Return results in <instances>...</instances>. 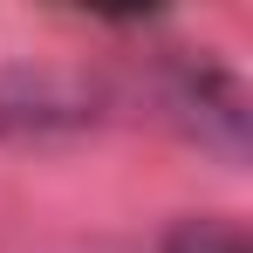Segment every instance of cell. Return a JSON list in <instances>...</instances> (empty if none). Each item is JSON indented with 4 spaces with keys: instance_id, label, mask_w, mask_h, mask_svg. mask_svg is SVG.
<instances>
[{
    "instance_id": "obj_1",
    "label": "cell",
    "mask_w": 253,
    "mask_h": 253,
    "mask_svg": "<svg viewBox=\"0 0 253 253\" xmlns=\"http://www.w3.org/2000/svg\"><path fill=\"white\" fill-rule=\"evenodd\" d=\"M178 110H185V124H206L226 151H240L247 110H240V83H233V76H219V69H185V76H178Z\"/></svg>"
},
{
    "instance_id": "obj_2",
    "label": "cell",
    "mask_w": 253,
    "mask_h": 253,
    "mask_svg": "<svg viewBox=\"0 0 253 253\" xmlns=\"http://www.w3.org/2000/svg\"><path fill=\"white\" fill-rule=\"evenodd\" d=\"M165 253H253L233 219H178L165 233Z\"/></svg>"
}]
</instances>
